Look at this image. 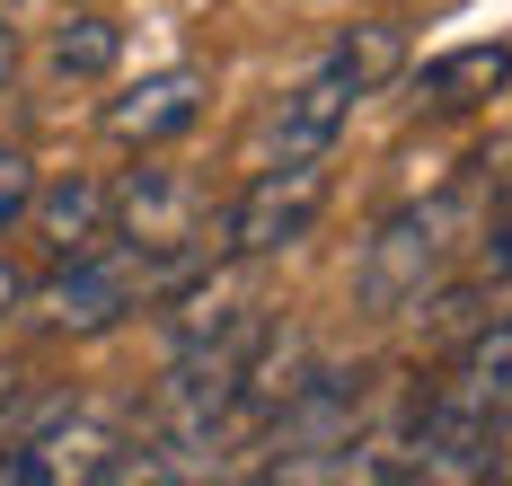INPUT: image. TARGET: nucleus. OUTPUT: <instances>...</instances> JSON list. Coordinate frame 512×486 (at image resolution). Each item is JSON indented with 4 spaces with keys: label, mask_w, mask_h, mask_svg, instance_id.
I'll return each instance as SVG.
<instances>
[{
    "label": "nucleus",
    "mask_w": 512,
    "mask_h": 486,
    "mask_svg": "<svg viewBox=\"0 0 512 486\" xmlns=\"http://www.w3.org/2000/svg\"><path fill=\"white\" fill-rule=\"evenodd\" d=\"M504 442H512V319H495L433 380L398 469H415V478H477V469H495Z\"/></svg>",
    "instance_id": "f257e3e1"
},
{
    "label": "nucleus",
    "mask_w": 512,
    "mask_h": 486,
    "mask_svg": "<svg viewBox=\"0 0 512 486\" xmlns=\"http://www.w3.org/2000/svg\"><path fill=\"white\" fill-rule=\"evenodd\" d=\"M468 239H477V186H442L424 204H398V213L362 239L354 301L362 310H415L442 274L460 266Z\"/></svg>",
    "instance_id": "f03ea898"
},
{
    "label": "nucleus",
    "mask_w": 512,
    "mask_h": 486,
    "mask_svg": "<svg viewBox=\"0 0 512 486\" xmlns=\"http://www.w3.org/2000/svg\"><path fill=\"white\" fill-rule=\"evenodd\" d=\"M204 266H186V257H159V248H133V239H98L89 257H62L45 292H36V319L53 336H106L115 319H133L142 301L159 292H186Z\"/></svg>",
    "instance_id": "7ed1b4c3"
},
{
    "label": "nucleus",
    "mask_w": 512,
    "mask_h": 486,
    "mask_svg": "<svg viewBox=\"0 0 512 486\" xmlns=\"http://www.w3.org/2000/svg\"><path fill=\"white\" fill-rule=\"evenodd\" d=\"M398 62H407V36H398L389 18H380V27H354V36H345V45H336V54L274 107V160H327L336 133L354 124V107L398 71Z\"/></svg>",
    "instance_id": "20e7f679"
},
{
    "label": "nucleus",
    "mask_w": 512,
    "mask_h": 486,
    "mask_svg": "<svg viewBox=\"0 0 512 486\" xmlns=\"http://www.w3.org/2000/svg\"><path fill=\"white\" fill-rule=\"evenodd\" d=\"M124 451H133V442H124L115 416L71 407V416H53V425H36L27 442L0 451V486H98V478H115Z\"/></svg>",
    "instance_id": "39448f33"
},
{
    "label": "nucleus",
    "mask_w": 512,
    "mask_h": 486,
    "mask_svg": "<svg viewBox=\"0 0 512 486\" xmlns=\"http://www.w3.org/2000/svg\"><path fill=\"white\" fill-rule=\"evenodd\" d=\"M318 213H327V160H274L221 213V230H230L239 257H283V248H301L309 230H318Z\"/></svg>",
    "instance_id": "423d86ee"
},
{
    "label": "nucleus",
    "mask_w": 512,
    "mask_h": 486,
    "mask_svg": "<svg viewBox=\"0 0 512 486\" xmlns=\"http://www.w3.org/2000/svg\"><path fill=\"white\" fill-rule=\"evenodd\" d=\"M115 239L204 266V257H212V239H204V195H195L177 168H133V177L115 186Z\"/></svg>",
    "instance_id": "0eeeda50"
},
{
    "label": "nucleus",
    "mask_w": 512,
    "mask_h": 486,
    "mask_svg": "<svg viewBox=\"0 0 512 486\" xmlns=\"http://www.w3.org/2000/svg\"><path fill=\"white\" fill-rule=\"evenodd\" d=\"M204 98H212V80L195 71V62H177V71H151V80H133V89L106 107V133H115V142H142V151H159V142L195 133Z\"/></svg>",
    "instance_id": "6e6552de"
},
{
    "label": "nucleus",
    "mask_w": 512,
    "mask_h": 486,
    "mask_svg": "<svg viewBox=\"0 0 512 486\" xmlns=\"http://www.w3.org/2000/svg\"><path fill=\"white\" fill-rule=\"evenodd\" d=\"M27 213H36L53 257H89L98 239H115V186H98V177L71 168V177H53V186L27 195Z\"/></svg>",
    "instance_id": "1a4fd4ad"
},
{
    "label": "nucleus",
    "mask_w": 512,
    "mask_h": 486,
    "mask_svg": "<svg viewBox=\"0 0 512 486\" xmlns=\"http://www.w3.org/2000/svg\"><path fill=\"white\" fill-rule=\"evenodd\" d=\"M495 89H512V45H460V54H433L415 71V107L424 115H468Z\"/></svg>",
    "instance_id": "9d476101"
},
{
    "label": "nucleus",
    "mask_w": 512,
    "mask_h": 486,
    "mask_svg": "<svg viewBox=\"0 0 512 486\" xmlns=\"http://www.w3.org/2000/svg\"><path fill=\"white\" fill-rule=\"evenodd\" d=\"M115 45H124L115 18H62L45 62H53V80H98V71H115Z\"/></svg>",
    "instance_id": "9b49d317"
},
{
    "label": "nucleus",
    "mask_w": 512,
    "mask_h": 486,
    "mask_svg": "<svg viewBox=\"0 0 512 486\" xmlns=\"http://www.w3.org/2000/svg\"><path fill=\"white\" fill-rule=\"evenodd\" d=\"M27 195H36V160L27 151H0V230L27 221Z\"/></svg>",
    "instance_id": "f8f14e48"
},
{
    "label": "nucleus",
    "mask_w": 512,
    "mask_h": 486,
    "mask_svg": "<svg viewBox=\"0 0 512 486\" xmlns=\"http://www.w3.org/2000/svg\"><path fill=\"white\" fill-rule=\"evenodd\" d=\"M477 283H512V213L486 230V248H477Z\"/></svg>",
    "instance_id": "ddd939ff"
},
{
    "label": "nucleus",
    "mask_w": 512,
    "mask_h": 486,
    "mask_svg": "<svg viewBox=\"0 0 512 486\" xmlns=\"http://www.w3.org/2000/svg\"><path fill=\"white\" fill-rule=\"evenodd\" d=\"M18 301H27V283H18V266H9V257H0V319H9V310H18Z\"/></svg>",
    "instance_id": "4468645a"
},
{
    "label": "nucleus",
    "mask_w": 512,
    "mask_h": 486,
    "mask_svg": "<svg viewBox=\"0 0 512 486\" xmlns=\"http://www.w3.org/2000/svg\"><path fill=\"white\" fill-rule=\"evenodd\" d=\"M9 71H18V27L0 18V89H9Z\"/></svg>",
    "instance_id": "2eb2a0df"
},
{
    "label": "nucleus",
    "mask_w": 512,
    "mask_h": 486,
    "mask_svg": "<svg viewBox=\"0 0 512 486\" xmlns=\"http://www.w3.org/2000/svg\"><path fill=\"white\" fill-rule=\"evenodd\" d=\"M9 398H18V372H0V407H9Z\"/></svg>",
    "instance_id": "dca6fc26"
},
{
    "label": "nucleus",
    "mask_w": 512,
    "mask_h": 486,
    "mask_svg": "<svg viewBox=\"0 0 512 486\" xmlns=\"http://www.w3.org/2000/svg\"><path fill=\"white\" fill-rule=\"evenodd\" d=\"M504 478H512V460H504Z\"/></svg>",
    "instance_id": "f3484780"
}]
</instances>
